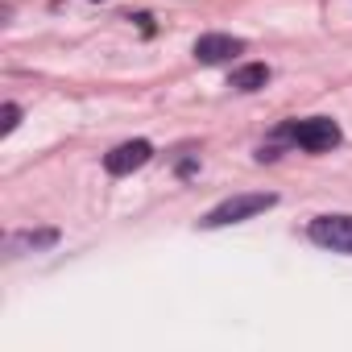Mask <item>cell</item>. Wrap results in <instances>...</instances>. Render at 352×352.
Listing matches in <instances>:
<instances>
[{"label": "cell", "instance_id": "4", "mask_svg": "<svg viewBox=\"0 0 352 352\" xmlns=\"http://www.w3.org/2000/svg\"><path fill=\"white\" fill-rule=\"evenodd\" d=\"M149 157H153V145H149V141H124V145H116V149L104 157V166H108V174H133V170H141Z\"/></svg>", "mask_w": 352, "mask_h": 352}, {"label": "cell", "instance_id": "2", "mask_svg": "<svg viewBox=\"0 0 352 352\" xmlns=\"http://www.w3.org/2000/svg\"><path fill=\"white\" fill-rule=\"evenodd\" d=\"M286 137H290L294 145L311 149V153H327V149L340 145V124L327 120V116H311V120H294V124L286 129Z\"/></svg>", "mask_w": 352, "mask_h": 352}, {"label": "cell", "instance_id": "7", "mask_svg": "<svg viewBox=\"0 0 352 352\" xmlns=\"http://www.w3.org/2000/svg\"><path fill=\"white\" fill-rule=\"evenodd\" d=\"M17 120H21V108L17 104H5V112H0V133H13Z\"/></svg>", "mask_w": 352, "mask_h": 352}, {"label": "cell", "instance_id": "1", "mask_svg": "<svg viewBox=\"0 0 352 352\" xmlns=\"http://www.w3.org/2000/svg\"><path fill=\"white\" fill-rule=\"evenodd\" d=\"M274 204H278V195H274V191H245V195H232V199H224L220 208H212L199 224H204V228L241 224V220H249V216H257V212H270Z\"/></svg>", "mask_w": 352, "mask_h": 352}, {"label": "cell", "instance_id": "5", "mask_svg": "<svg viewBox=\"0 0 352 352\" xmlns=\"http://www.w3.org/2000/svg\"><path fill=\"white\" fill-rule=\"evenodd\" d=\"M245 50V42L241 38H232V34H204L199 42H195V58L199 63H228L232 54H241Z\"/></svg>", "mask_w": 352, "mask_h": 352}, {"label": "cell", "instance_id": "3", "mask_svg": "<svg viewBox=\"0 0 352 352\" xmlns=\"http://www.w3.org/2000/svg\"><path fill=\"white\" fill-rule=\"evenodd\" d=\"M311 241L319 249L352 257V216H319V220H311Z\"/></svg>", "mask_w": 352, "mask_h": 352}, {"label": "cell", "instance_id": "6", "mask_svg": "<svg viewBox=\"0 0 352 352\" xmlns=\"http://www.w3.org/2000/svg\"><path fill=\"white\" fill-rule=\"evenodd\" d=\"M265 83H270V67L265 63H249V67L232 71V79H228V87H236V91H261Z\"/></svg>", "mask_w": 352, "mask_h": 352}]
</instances>
